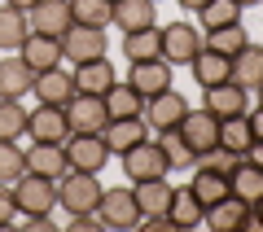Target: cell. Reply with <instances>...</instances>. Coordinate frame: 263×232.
<instances>
[{
  "label": "cell",
  "instance_id": "cell-43",
  "mask_svg": "<svg viewBox=\"0 0 263 232\" xmlns=\"http://www.w3.org/2000/svg\"><path fill=\"white\" fill-rule=\"evenodd\" d=\"M246 158H250V162H259V167H263V140H254V145L246 149Z\"/></svg>",
  "mask_w": 263,
  "mask_h": 232
},
{
  "label": "cell",
  "instance_id": "cell-19",
  "mask_svg": "<svg viewBox=\"0 0 263 232\" xmlns=\"http://www.w3.org/2000/svg\"><path fill=\"white\" fill-rule=\"evenodd\" d=\"M70 74H75V92H92V96H105L114 84H119V74H114V62H110V57L79 62Z\"/></svg>",
  "mask_w": 263,
  "mask_h": 232
},
{
  "label": "cell",
  "instance_id": "cell-10",
  "mask_svg": "<svg viewBox=\"0 0 263 232\" xmlns=\"http://www.w3.org/2000/svg\"><path fill=\"white\" fill-rule=\"evenodd\" d=\"M27 22H31V31H40V35H53V40H62L66 31H70V0H35L27 9Z\"/></svg>",
  "mask_w": 263,
  "mask_h": 232
},
{
  "label": "cell",
  "instance_id": "cell-27",
  "mask_svg": "<svg viewBox=\"0 0 263 232\" xmlns=\"http://www.w3.org/2000/svg\"><path fill=\"white\" fill-rule=\"evenodd\" d=\"M167 219L176 223V228H197V223L206 219V206L197 202L193 188H176V193H171V206H167Z\"/></svg>",
  "mask_w": 263,
  "mask_h": 232
},
{
  "label": "cell",
  "instance_id": "cell-30",
  "mask_svg": "<svg viewBox=\"0 0 263 232\" xmlns=\"http://www.w3.org/2000/svg\"><path fill=\"white\" fill-rule=\"evenodd\" d=\"M189 188L197 193V202H202V206H215L219 197L233 193V188H228V176H219V171H211V167H197L193 180H189Z\"/></svg>",
  "mask_w": 263,
  "mask_h": 232
},
{
  "label": "cell",
  "instance_id": "cell-6",
  "mask_svg": "<svg viewBox=\"0 0 263 232\" xmlns=\"http://www.w3.org/2000/svg\"><path fill=\"white\" fill-rule=\"evenodd\" d=\"M97 215H101L105 228H119V232L136 228V223H141L136 193H132V188H105V193H101V206H97Z\"/></svg>",
  "mask_w": 263,
  "mask_h": 232
},
{
  "label": "cell",
  "instance_id": "cell-20",
  "mask_svg": "<svg viewBox=\"0 0 263 232\" xmlns=\"http://www.w3.org/2000/svg\"><path fill=\"white\" fill-rule=\"evenodd\" d=\"M189 70H193L197 88H215V84H228V79H233V57H224V53H215V48L202 44V53L189 62Z\"/></svg>",
  "mask_w": 263,
  "mask_h": 232
},
{
  "label": "cell",
  "instance_id": "cell-44",
  "mask_svg": "<svg viewBox=\"0 0 263 232\" xmlns=\"http://www.w3.org/2000/svg\"><path fill=\"white\" fill-rule=\"evenodd\" d=\"M176 5H180V9H184V13H197V9H202V5H206V0H176Z\"/></svg>",
  "mask_w": 263,
  "mask_h": 232
},
{
  "label": "cell",
  "instance_id": "cell-9",
  "mask_svg": "<svg viewBox=\"0 0 263 232\" xmlns=\"http://www.w3.org/2000/svg\"><path fill=\"white\" fill-rule=\"evenodd\" d=\"M27 136L31 140H53V145H62L66 136H70V119H66V105H40L27 114Z\"/></svg>",
  "mask_w": 263,
  "mask_h": 232
},
{
  "label": "cell",
  "instance_id": "cell-39",
  "mask_svg": "<svg viewBox=\"0 0 263 232\" xmlns=\"http://www.w3.org/2000/svg\"><path fill=\"white\" fill-rule=\"evenodd\" d=\"M237 162H241V153H233V149H224V145H211L206 153H197L193 167H211V171H219V176H233Z\"/></svg>",
  "mask_w": 263,
  "mask_h": 232
},
{
  "label": "cell",
  "instance_id": "cell-33",
  "mask_svg": "<svg viewBox=\"0 0 263 232\" xmlns=\"http://www.w3.org/2000/svg\"><path fill=\"white\" fill-rule=\"evenodd\" d=\"M206 48H215V53H224V57H237L246 44H250V35H246V22H233V27H215V31H206V40H202Z\"/></svg>",
  "mask_w": 263,
  "mask_h": 232
},
{
  "label": "cell",
  "instance_id": "cell-47",
  "mask_svg": "<svg viewBox=\"0 0 263 232\" xmlns=\"http://www.w3.org/2000/svg\"><path fill=\"white\" fill-rule=\"evenodd\" d=\"M237 5H241V9H250V5H263V0H237Z\"/></svg>",
  "mask_w": 263,
  "mask_h": 232
},
{
  "label": "cell",
  "instance_id": "cell-41",
  "mask_svg": "<svg viewBox=\"0 0 263 232\" xmlns=\"http://www.w3.org/2000/svg\"><path fill=\"white\" fill-rule=\"evenodd\" d=\"M70 228L75 232H97V228H105V223H101L97 210H88V215H70Z\"/></svg>",
  "mask_w": 263,
  "mask_h": 232
},
{
  "label": "cell",
  "instance_id": "cell-32",
  "mask_svg": "<svg viewBox=\"0 0 263 232\" xmlns=\"http://www.w3.org/2000/svg\"><path fill=\"white\" fill-rule=\"evenodd\" d=\"M27 105L22 96H0V140H18L27 136Z\"/></svg>",
  "mask_w": 263,
  "mask_h": 232
},
{
  "label": "cell",
  "instance_id": "cell-24",
  "mask_svg": "<svg viewBox=\"0 0 263 232\" xmlns=\"http://www.w3.org/2000/svg\"><path fill=\"white\" fill-rule=\"evenodd\" d=\"M31 84H35V70L22 57H0V96H27Z\"/></svg>",
  "mask_w": 263,
  "mask_h": 232
},
{
  "label": "cell",
  "instance_id": "cell-3",
  "mask_svg": "<svg viewBox=\"0 0 263 232\" xmlns=\"http://www.w3.org/2000/svg\"><path fill=\"white\" fill-rule=\"evenodd\" d=\"M105 53H110L105 27H84V22H70V31L62 35V57H70V66L97 62V57H105Z\"/></svg>",
  "mask_w": 263,
  "mask_h": 232
},
{
  "label": "cell",
  "instance_id": "cell-35",
  "mask_svg": "<svg viewBox=\"0 0 263 232\" xmlns=\"http://www.w3.org/2000/svg\"><path fill=\"white\" fill-rule=\"evenodd\" d=\"M197 18H202V27H206V31L233 27V22H241V5H237V0H206V5L197 9Z\"/></svg>",
  "mask_w": 263,
  "mask_h": 232
},
{
  "label": "cell",
  "instance_id": "cell-36",
  "mask_svg": "<svg viewBox=\"0 0 263 232\" xmlns=\"http://www.w3.org/2000/svg\"><path fill=\"white\" fill-rule=\"evenodd\" d=\"M70 18L84 22V27H110L114 0H70Z\"/></svg>",
  "mask_w": 263,
  "mask_h": 232
},
{
  "label": "cell",
  "instance_id": "cell-34",
  "mask_svg": "<svg viewBox=\"0 0 263 232\" xmlns=\"http://www.w3.org/2000/svg\"><path fill=\"white\" fill-rule=\"evenodd\" d=\"M219 145L233 149V153H246L254 145V131L246 123V114H233V119H219Z\"/></svg>",
  "mask_w": 263,
  "mask_h": 232
},
{
  "label": "cell",
  "instance_id": "cell-46",
  "mask_svg": "<svg viewBox=\"0 0 263 232\" xmlns=\"http://www.w3.org/2000/svg\"><path fill=\"white\" fill-rule=\"evenodd\" d=\"M5 5H13V9H31L35 0H5Z\"/></svg>",
  "mask_w": 263,
  "mask_h": 232
},
{
  "label": "cell",
  "instance_id": "cell-26",
  "mask_svg": "<svg viewBox=\"0 0 263 232\" xmlns=\"http://www.w3.org/2000/svg\"><path fill=\"white\" fill-rule=\"evenodd\" d=\"M105 110H110V119H141L145 114V96L136 92L127 79H119V84L105 92Z\"/></svg>",
  "mask_w": 263,
  "mask_h": 232
},
{
  "label": "cell",
  "instance_id": "cell-14",
  "mask_svg": "<svg viewBox=\"0 0 263 232\" xmlns=\"http://www.w3.org/2000/svg\"><path fill=\"white\" fill-rule=\"evenodd\" d=\"M101 140H105V149L110 153H127V149H136L141 140H149V123H145V114L141 119H110L101 127Z\"/></svg>",
  "mask_w": 263,
  "mask_h": 232
},
{
  "label": "cell",
  "instance_id": "cell-23",
  "mask_svg": "<svg viewBox=\"0 0 263 232\" xmlns=\"http://www.w3.org/2000/svg\"><path fill=\"white\" fill-rule=\"evenodd\" d=\"M132 193H136V206H141V219H158V215H167L176 188H171L167 176H162V180H141V184H132Z\"/></svg>",
  "mask_w": 263,
  "mask_h": 232
},
{
  "label": "cell",
  "instance_id": "cell-18",
  "mask_svg": "<svg viewBox=\"0 0 263 232\" xmlns=\"http://www.w3.org/2000/svg\"><path fill=\"white\" fill-rule=\"evenodd\" d=\"M246 101H250V92H246L241 84H215V88H202V110H211L215 119H233V114H246Z\"/></svg>",
  "mask_w": 263,
  "mask_h": 232
},
{
  "label": "cell",
  "instance_id": "cell-48",
  "mask_svg": "<svg viewBox=\"0 0 263 232\" xmlns=\"http://www.w3.org/2000/svg\"><path fill=\"white\" fill-rule=\"evenodd\" d=\"M254 96H259V105H263V84H259V88H254Z\"/></svg>",
  "mask_w": 263,
  "mask_h": 232
},
{
  "label": "cell",
  "instance_id": "cell-28",
  "mask_svg": "<svg viewBox=\"0 0 263 232\" xmlns=\"http://www.w3.org/2000/svg\"><path fill=\"white\" fill-rule=\"evenodd\" d=\"M228 188H233L237 197H246V202L254 206V202L263 197V167H259V162H250V158L241 153V162H237V171L228 176Z\"/></svg>",
  "mask_w": 263,
  "mask_h": 232
},
{
  "label": "cell",
  "instance_id": "cell-45",
  "mask_svg": "<svg viewBox=\"0 0 263 232\" xmlns=\"http://www.w3.org/2000/svg\"><path fill=\"white\" fill-rule=\"evenodd\" d=\"M254 223H259V228H263V197H259V202H254Z\"/></svg>",
  "mask_w": 263,
  "mask_h": 232
},
{
  "label": "cell",
  "instance_id": "cell-11",
  "mask_svg": "<svg viewBox=\"0 0 263 232\" xmlns=\"http://www.w3.org/2000/svg\"><path fill=\"white\" fill-rule=\"evenodd\" d=\"M202 223H211L215 232H241L246 223H254V206L246 202V197L228 193V197H219L215 206H206V219Z\"/></svg>",
  "mask_w": 263,
  "mask_h": 232
},
{
  "label": "cell",
  "instance_id": "cell-1",
  "mask_svg": "<svg viewBox=\"0 0 263 232\" xmlns=\"http://www.w3.org/2000/svg\"><path fill=\"white\" fill-rule=\"evenodd\" d=\"M101 180H97V171H66L62 180H57V206H62L66 215H88L101 206Z\"/></svg>",
  "mask_w": 263,
  "mask_h": 232
},
{
  "label": "cell",
  "instance_id": "cell-16",
  "mask_svg": "<svg viewBox=\"0 0 263 232\" xmlns=\"http://www.w3.org/2000/svg\"><path fill=\"white\" fill-rule=\"evenodd\" d=\"M31 92H35L40 105H66L70 96H75V74L66 70V66L40 70V74H35V84H31Z\"/></svg>",
  "mask_w": 263,
  "mask_h": 232
},
{
  "label": "cell",
  "instance_id": "cell-25",
  "mask_svg": "<svg viewBox=\"0 0 263 232\" xmlns=\"http://www.w3.org/2000/svg\"><path fill=\"white\" fill-rule=\"evenodd\" d=\"M233 84H241L246 92H254L263 84V44H246L233 57Z\"/></svg>",
  "mask_w": 263,
  "mask_h": 232
},
{
  "label": "cell",
  "instance_id": "cell-17",
  "mask_svg": "<svg viewBox=\"0 0 263 232\" xmlns=\"http://www.w3.org/2000/svg\"><path fill=\"white\" fill-rule=\"evenodd\" d=\"M27 171H31V176H44V180H62L66 171H70L66 149L53 145V140H31V149H27Z\"/></svg>",
  "mask_w": 263,
  "mask_h": 232
},
{
  "label": "cell",
  "instance_id": "cell-38",
  "mask_svg": "<svg viewBox=\"0 0 263 232\" xmlns=\"http://www.w3.org/2000/svg\"><path fill=\"white\" fill-rule=\"evenodd\" d=\"M158 145H162V153H167V162H171L176 171H180V167H193V162H197V153L184 145V136H180V131H158Z\"/></svg>",
  "mask_w": 263,
  "mask_h": 232
},
{
  "label": "cell",
  "instance_id": "cell-5",
  "mask_svg": "<svg viewBox=\"0 0 263 232\" xmlns=\"http://www.w3.org/2000/svg\"><path fill=\"white\" fill-rule=\"evenodd\" d=\"M123 171H127L132 184H141V180H162L171 171V162H167V153H162L158 140H141L136 149L123 153Z\"/></svg>",
  "mask_w": 263,
  "mask_h": 232
},
{
  "label": "cell",
  "instance_id": "cell-49",
  "mask_svg": "<svg viewBox=\"0 0 263 232\" xmlns=\"http://www.w3.org/2000/svg\"><path fill=\"white\" fill-rule=\"evenodd\" d=\"M154 5H158V0H154Z\"/></svg>",
  "mask_w": 263,
  "mask_h": 232
},
{
  "label": "cell",
  "instance_id": "cell-29",
  "mask_svg": "<svg viewBox=\"0 0 263 232\" xmlns=\"http://www.w3.org/2000/svg\"><path fill=\"white\" fill-rule=\"evenodd\" d=\"M31 35L27 9H13V5H0V53L5 48H22V40Z\"/></svg>",
  "mask_w": 263,
  "mask_h": 232
},
{
  "label": "cell",
  "instance_id": "cell-15",
  "mask_svg": "<svg viewBox=\"0 0 263 232\" xmlns=\"http://www.w3.org/2000/svg\"><path fill=\"white\" fill-rule=\"evenodd\" d=\"M127 84L136 88L145 101H149V96H158V92H167V88H171V62H162V57H149V62H132Z\"/></svg>",
  "mask_w": 263,
  "mask_h": 232
},
{
  "label": "cell",
  "instance_id": "cell-42",
  "mask_svg": "<svg viewBox=\"0 0 263 232\" xmlns=\"http://www.w3.org/2000/svg\"><path fill=\"white\" fill-rule=\"evenodd\" d=\"M246 123H250L254 140H263V105H259V110H246Z\"/></svg>",
  "mask_w": 263,
  "mask_h": 232
},
{
  "label": "cell",
  "instance_id": "cell-22",
  "mask_svg": "<svg viewBox=\"0 0 263 232\" xmlns=\"http://www.w3.org/2000/svg\"><path fill=\"white\" fill-rule=\"evenodd\" d=\"M123 57L127 62H149V57H162V27L149 22V27L123 31Z\"/></svg>",
  "mask_w": 263,
  "mask_h": 232
},
{
  "label": "cell",
  "instance_id": "cell-4",
  "mask_svg": "<svg viewBox=\"0 0 263 232\" xmlns=\"http://www.w3.org/2000/svg\"><path fill=\"white\" fill-rule=\"evenodd\" d=\"M62 149H66V162L75 171H101L110 162V149H105L101 131H70L62 140Z\"/></svg>",
  "mask_w": 263,
  "mask_h": 232
},
{
  "label": "cell",
  "instance_id": "cell-21",
  "mask_svg": "<svg viewBox=\"0 0 263 232\" xmlns=\"http://www.w3.org/2000/svg\"><path fill=\"white\" fill-rule=\"evenodd\" d=\"M18 57L31 66V70H53V66H62V40H53V35H40V31H31L27 40H22V48H18Z\"/></svg>",
  "mask_w": 263,
  "mask_h": 232
},
{
  "label": "cell",
  "instance_id": "cell-13",
  "mask_svg": "<svg viewBox=\"0 0 263 232\" xmlns=\"http://www.w3.org/2000/svg\"><path fill=\"white\" fill-rule=\"evenodd\" d=\"M176 131L184 136V145L193 149V153H206L211 145H219V119L211 110H189Z\"/></svg>",
  "mask_w": 263,
  "mask_h": 232
},
{
  "label": "cell",
  "instance_id": "cell-31",
  "mask_svg": "<svg viewBox=\"0 0 263 232\" xmlns=\"http://www.w3.org/2000/svg\"><path fill=\"white\" fill-rule=\"evenodd\" d=\"M123 31H136V27H149V22H158V13H154V0H114V18Z\"/></svg>",
  "mask_w": 263,
  "mask_h": 232
},
{
  "label": "cell",
  "instance_id": "cell-37",
  "mask_svg": "<svg viewBox=\"0 0 263 232\" xmlns=\"http://www.w3.org/2000/svg\"><path fill=\"white\" fill-rule=\"evenodd\" d=\"M27 176V149L18 140H0V184H18Z\"/></svg>",
  "mask_w": 263,
  "mask_h": 232
},
{
  "label": "cell",
  "instance_id": "cell-7",
  "mask_svg": "<svg viewBox=\"0 0 263 232\" xmlns=\"http://www.w3.org/2000/svg\"><path fill=\"white\" fill-rule=\"evenodd\" d=\"M197 53H202V31L193 22H171V27H162V62L189 66Z\"/></svg>",
  "mask_w": 263,
  "mask_h": 232
},
{
  "label": "cell",
  "instance_id": "cell-40",
  "mask_svg": "<svg viewBox=\"0 0 263 232\" xmlns=\"http://www.w3.org/2000/svg\"><path fill=\"white\" fill-rule=\"evenodd\" d=\"M18 219V202H13V184H0V228H9Z\"/></svg>",
  "mask_w": 263,
  "mask_h": 232
},
{
  "label": "cell",
  "instance_id": "cell-8",
  "mask_svg": "<svg viewBox=\"0 0 263 232\" xmlns=\"http://www.w3.org/2000/svg\"><path fill=\"white\" fill-rule=\"evenodd\" d=\"M184 114H189V101L176 88H167V92H158V96L145 101V123H149V131H176Z\"/></svg>",
  "mask_w": 263,
  "mask_h": 232
},
{
  "label": "cell",
  "instance_id": "cell-2",
  "mask_svg": "<svg viewBox=\"0 0 263 232\" xmlns=\"http://www.w3.org/2000/svg\"><path fill=\"white\" fill-rule=\"evenodd\" d=\"M13 202H18V215L22 219H44V215L57 210V180H44V176H22L13 184Z\"/></svg>",
  "mask_w": 263,
  "mask_h": 232
},
{
  "label": "cell",
  "instance_id": "cell-12",
  "mask_svg": "<svg viewBox=\"0 0 263 232\" xmlns=\"http://www.w3.org/2000/svg\"><path fill=\"white\" fill-rule=\"evenodd\" d=\"M66 119H70V131H101L110 123V110H105V96L92 92H75L66 101Z\"/></svg>",
  "mask_w": 263,
  "mask_h": 232
}]
</instances>
